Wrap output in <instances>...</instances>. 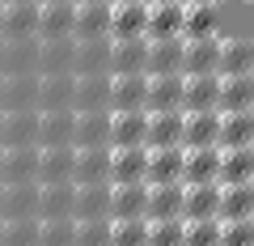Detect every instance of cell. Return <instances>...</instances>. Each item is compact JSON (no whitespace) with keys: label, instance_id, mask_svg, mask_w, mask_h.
<instances>
[{"label":"cell","instance_id":"cell-1","mask_svg":"<svg viewBox=\"0 0 254 246\" xmlns=\"http://www.w3.org/2000/svg\"><path fill=\"white\" fill-rule=\"evenodd\" d=\"M182 149H220V110H182Z\"/></svg>","mask_w":254,"mask_h":246},{"label":"cell","instance_id":"cell-2","mask_svg":"<svg viewBox=\"0 0 254 246\" xmlns=\"http://www.w3.org/2000/svg\"><path fill=\"white\" fill-rule=\"evenodd\" d=\"M38 110H0V149H34Z\"/></svg>","mask_w":254,"mask_h":246},{"label":"cell","instance_id":"cell-3","mask_svg":"<svg viewBox=\"0 0 254 246\" xmlns=\"http://www.w3.org/2000/svg\"><path fill=\"white\" fill-rule=\"evenodd\" d=\"M216 64H220V38H182V77H212Z\"/></svg>","mask_w":254,"mask_h":246},{"label":"cell","instance_id":"cell-4","mask_svg":"<svg viewBox=\"0 0 254 246\" xmlns=\"http://www.w3.org/2000/svg\"><path fill=\"white\" fill-rule=\"evenodd\" d=\"M72 110H38L34 149H72Z\"/></svg>","mask_w":254,"mask_h":246},{"label":"cell","instance_id":"cell-5","mask_svg":"<svg viewBox=\"0 0 254 246\" xmlns=\"http://www.w3.org/2000/svg\"><path fill=\"white\" fill-rule=\"evenodd\" d=\"M220 182H190L182 187V221H216Z\"/></svg>","mask_w":254,"mask_h":246},{"label":"cell","instance_id":"cell-6","mask_svg":"<svg viewBox=\"0 0 254 246\" xmlns=\"http://www.w3.org/2000/svg\"><path fill=\"white\" fill-rule=\"evenodd\" d=\"M72 149H110V110H85L72 119Z\"/></svg>","mask_w":254,"mask_h":246},{"label":"cell","instance_id":"cell-7","mask_svg":"<svg viewBox=\"0 0 254 246\" xmlns=\"http://www.w3.org/2000/svg\"><path fill=\"white\" fill-rule=\"evenodd\" d=\"M0 221H38V182H17L0 191Z\"/></svg>","mask_w":254,"mask_h":246},{"label":"cell","instance_id":"cell-8","mask_svg":"<svg viewBox=\"0 0 254 246\" xmlns=\"http://www.w3.org/2000/svg\"><path fill=\"white\" fill-rule=\"evenodd\" d=\"M144 110H110V149H144Z\"/></svg>","mask_w":254,"mask_h":246},{"label":"cell","instance_id":"cell-9","mask_svg":"<svg viewBox=\"0 0 254 246\" xmlns=\"http://www.w3.org/2000/svg\"><path fill=\"white\" fill-rule=\"evenodd\" d=\"M148 208V182H119L110 187V221H140Z\"/></svg>","mask_w":254,"mask_h":246},{"label":"cell","instance_id":"cell-10","mask_svg":"<svg viewBox=\"0 0 254 246\" xmlns=\"http://www.w3.org/2000/svg\"><path fill=\"white\" fill-rule=\"evenodd\" d=\"M38 4H0V43H26L34 38Z\"/></svg>","mask_w":254,"mask_h":246},{"label":"cell","instance_id":"cell-11","mask_svg":"<svg viewBox=\"0 0 254 246\" xmlns=\"http://www.w3.org/2000/svg\"><path fill=\"white\" fill-rule=\"evenodd\" d=\"M144 64H148V38L110 43V77H144Z\"/></svg>","mask_w":254,"mask_h":246},{"label":"cell","instance_id":"cell-12","mask_svg":"<svg viewBox=\"0 0 254 246\" xmlns=\"http://www.w3.org/2000/svg\"><path fill=\"white\" fill-rule=\"evenodd\" d=\"M144 149H182V110H157V115H148Z\"/></svg>","mask_w":254,"mask_h":246},{"label":"cell","instance_id":"cell-13","mask_svg":"<svg viewBox=\"0 0 254 246\" xmlns=\"http://www.w3.org/2000/svg\"><path fill=\"white\" fill-rule=\"evenodd\" d=\"M110 38V4H72V43Z\"/></svg>","mask_w":254,"mask_h":246},{"label":"cell","instance_id":"cell-14","mask_svg":"<svg viewBox=\"0 0 254 246\" xmlns=\"http://www.w3.org/2000/svg\"><path fill=\"white\" fill-rule=\"evenodd\" d=\"M216 221H254V182H220Z\"/></svg>","mask_w":254,"mask_h":246},{"label":"cell","instance_id":"cell-15","mask_svg":"<svg viewBox=\"0 0 254 246\" xmlns=\"http://www.w3.org/2000/svg\"><path fill=\"white\" fill-rule=\"evenodd\" d=\"M38 174V149H0V187L34 182Z\"/></svg>","mask_w":254,"mask_h":246},{"label":"cell","instance_id":"cell-16","mask_svg":"<svg viewBox=\"0 0 254 246\" xmlns=\"http://www.w3.org/2000/svg\"><path fill=\"white\" fill-rule=\"evenodd\" d=\"M72 187L110 182V149H72Z\"/></svg>","mask_w":254,"mask_h":246},{"label":"cell","instance_id":"cell-17","mask_svg":"<svg viewBox=\"0 0 254 246\" xmlns=\"http://www.w3.org/2000/svg\"><path fill=\"white\" fill-rule=\"evenodd\" d=\"M110 110V77H72V115Z\"/></svg>","mask_w":254,"mask_h":246},{"label":"cell","instance_id":"cell-18","mask_svg":"<svg viewBox=\"0 0 254 246\" xmlns=\"http://www.w3.org/2000/svg\"><path fill=\"white\" fill-rule=\"evenodd\" d=\"M72 77H110V38H89V43H76Z\"/></svg>","mask_w":254,"mask_h":246},{"label":"cell","instance_id":"cell-19","mask_svg":"<svg viewBox=\"0 0 254 246\" xmlns=\"http://www.w3.org/2000/svg\"><path fill=\"white\" fill-rule=\"evenodd\" d=\"M72 221H110V182H89V187H76Z\"/></svg>","mask_w":254,"mask_h":246},{"label":"cell","instance_id":"cell-20","mask_svg":"<svg viewBox=\"0 0 254 246\" xmlns=\"http://www.w3.org/2000/svg\"><path fill=\"white\" fill-rule=\"evenodd\" d=\"M182 110H220V77H182Z\"/></svg>","mask_w":254,"mask_h":246},{"label":"cell","instance_id":"cell-21","mask_svg":"<svg viewBox=\"0 0 254 246\" xmlns=\"http://www.w3.org/2000/svg\"><path fill=\"white\" fill-rule=\"evenodd\" d=\"M0 77H38V38L26 43H0Z\"/></svg>","mask_w":254,"mask_h":246},{"label":"cell","instance_id":"cell-22","mask_svg":"<svg viewBox=\"0 0 254 246\" xmlns=\"http://www.w3.org/2000/svg\"><path fill=\"white\" fill-rule=\"evenodd\" d=\"M72 200H76L72 182L38 187V221H72Z\"/></svg>","mask_w":254,"mask_h":246},{"label":"cell","instance_id":"cell-23","mask_svg":"<svg viewBox=\"0 0 254 246\" xmlns=\"http://www.w3.org/2000/svg\"><path fill=\"white\" fill-rule=\"evenodd\" d=\"M144 221H182V182H157V187H148Z\"/></svg>","mask_w":254,"mask_h":246},{"label":"cell","instance_id":"cell-24","mask_svg":"<svg viewBox=\"0 0 254 246\" xmlns=\"http://www.w3.org/2000/svg\"><path fill=\"white\" fill-rule=\"evenodd\" d=\"M220 149H182V187L190 182H216Z\"/></svg>","mask_w":254,"mask_h":246},{"label":"cell","instance_id":"cell-25","mask_svg":"<svg viewBox=\"0 0 254 246\" xmlns=\"http://www.w3.org/2000/svg\"><path fill=\"white\" fill-rule=\"evenodd\" d=\"M220 77H242V73H254V43L246 34L237 38H220V64H216Z\"/></svg>","mask_w":254,"mask_h":246},{"label":"cell","instance_id":"cell-26","mask_svg":"<svg viewBox=\"0 0 254 246\" xmlns=\"http://www.w3.org/2000/svg\"><path fill=\"white\" fill-rule=\"evenodd\" d=\"M0 110H38V77H0Z\"/></svg>","mask_w":254,"mask_h":246},{"label":"cell","instance_id":"cell-27","mask_svg":"<svg viewBox=\"0 0 254 246\" xmlns=\"http://www.w3.org/2000/svg\"><path fill=\"white\" fill-rule=\"evenodd\" d=\"M72 38H55V43H38V77H72Z\"/></svg>","mask_w":254,"mask_h":246},{"label":"cell","instance_id":"cell-28","mask_svg":"<svg viewBox=\"0 0 254 246\" xmlns=\"http://www.w3.org/2000/svg\"><path fill=\"white\" fill-rule=\"evenodd\" d=\"M148 21H144V38L161 43V38H182V4H144Z\"/></svg>","mask_w":254,"mask_h":246},{"label":"cell","instance_id":"cell-29","mask_svg":"<svg viewBox=\"0 0 254 246\" xmlns=\"http://www.w3.org/2000/svg\"><path fill=\"white\" fill-rule=\"evenodd\" d=\"M144 77H182V38H161V43H148Z\"/></svg>","mask_w":254,"mask_h":246},{"label":"cell","instance_id":"cell-30","mask_svg":"<svg viewBox=\"0 0 254 246\" xmlns=\"http://www.w3.org/2000/svg\"><path fill=\"white\" fill-rule=\"evenodd\" d=\"M38 43H55V38H72V4H38Z\"/></svg>","mask_w":254,"mask_h":246},{"label":"cell","instance_id":"cell-31","mask_svg":"<svg viewBox=\"0 0 254 246\" xmlns=\"http://www.w3.org/2000/svg\"><path fill=\"white\" fill-rule=\"evenodd\" d=\"M182 38H220L216 4H182Z\"/></svg>","mask_w":254,"mask_h":246},{"label":"cell","instance_id":"cell-32","mask_svg":"<svg viewBox=\"0 0 254 246\" xmlns=\"http://www.w3.org/2000/svg\"><path fill=\"white\" fill-rule=\"evenodd\" d=\"M144 21H148L144 4H110V43L144 38Z\"/></svg>","mask_w":254,"mask_h":246},{"label":"cell","instance_id":"cell-33","mask_svg":"<svg viewBox=\"0 0 254 246\" xmlns=\"http://www.w3.org/2000/svg\"><path fill=\"white\" fill-rule=\"evenodd\" d=\"M72 149H38V187H51V182H72Z\"/></svg>","mask_w":254,"mask_h":246},{"label":"cell","instance_id":"cell-34","mask_svg":"<svg viewBox=\"0 0 254 246\" xmlns=\"http://www.w3.org/2000/svg\"><path fill=\"white\" fill-rule=\"evenodd\" d=\"M148 149H110V187L119 182H144Z\"/></svg>","mask_w":254,"mask_h":246},{"label":"cell","instance_id":"cell-35","mask_svg":"<svg viewBox=\"0 0 254 246\" xmlns=\"http://www.w3.org/2000/svg\"><path fill=\"white\" fill-rule=\"evenodd\" d=\"M144 110H182V77H148L144 89Z\"/></svg>","mask_w":254,"mask_h":246},{"label":"cell","instance_id":"cell-36","mask_svg":"<svg viewBox=\"0 0 254 246\" xmlns=\"http://www.w3.org/2000/svg\"><path fill=\"white\" fill-rule=\"evenodd\" d=\"M144 182H182V149H148V165H144Z\"/></svg>","mask_w":254,"mask_h":246},{"label":"cell","instance_id":"cell-37","mask_svg":"<svg viewBox=\"0 0 254 246\" xmlns=\"http://www.w3.org/2000/svg\"><path fill=\"white\" fill-rule=\"evenodd\" d=\"M216 182H254V145L220 149V174Z\"/></svg>","mask_w":254,"mask_h":246},{"label":"cell","instance_id":"cell-38","mask_svg":"<svg viewBox=\"0 0 254 246\" xmlns=\"http://www.w3.org/2000/svg\"><path fill=\"white\" fill-rule=\"evenodd\" d=\"M254 145V110H220V149Z\"/></svg>","mask_w":254,"mask_h":246},{"label":"cell","instance_id":"cell-39","mask_svg":"<svg viewBox=\"0 0 254 246\" xmlns=\"http://www.w3.org/2000/svg\"><path fill=\"white\" fill-rule=\"evenodd\" d=\"M148 77H110V110H144Z\"/></svg>","mask_w":254,"mask_h":246},{"label":"cell","instance_id":"cell-40","mask_svg":"<svg viewBox=\"0 0 254 246\" xmlns=\"http://www.w3.org/2000/svg\"><path fill=\"white\" fill-rule=\"evenodd\" d=\"M220 110H254V73L220 77Z\"/></svg>","mask_w":254,"mask_h":246},{"label":"cell","instance_id":"cell-41","mask_svg":"<svg viewBox=\"0 0 254 246\" xmlns=\"http://www.w3.org/2000/svg\"><path fill=\"white\" fill-rule=\"evenodd\" d=\"M38 110H72V77H38Z\"/></svg>","mask_w":254,"mask_h":246},{"label":"cell","instance_id":"cell-42","mask_svg":"<svg viewBox=\"0 0 254 246\" xmlns=\"http://www.w3.org/2000/svg\"><path fill=\"white\" fill-rule=\"evenodd\" d=\"M148 242V221H110V246H144Z\"/></svg>","mask_w":254,"mask_h":246},{"label":"cell","instance_id":"cell-43","mask_svg":"<svg viewBox=\"0 0 254 246\" xmlns=\"http://www.w3.org/2000/svg\"><path fill=\"white\" fill-rule=\"evenodd\" d=\"M0 246H38V221H0Z\"/></svg>","mask_w":254,"mask_h":246},{"label":"cell","instance_id":"cell-44","mask_svg":"<svg viewBox=\"0 0 254 246\" xmlns=\"http://www.w3.org/2000/svg\"><path fill=\"white\" fill-rule=\"evenodd\" d=\"M220 221H182V246H216Z\"/></svg>","mask_w":254,"mask_h":246},{"label":"cell","instance_id":"cell-45","mask_svg":"<svg viewBox=\"0 0 254 246\" xmlns=\"http://www.w3.org/2000/svg\"><path fill=\"white\" fill-rule=\"evenodd\" d=\"M76 221H38V246H72Z\"/></svg>","mask_w":254,"mask_h":246},{"label":"cell","instance_id":"cell-46","mask_svg":"<svg viewBox=\"0 0 254 246\" xmlns=\"http://www.w3.org/2000/svg\"><path fill=\"white\" fill-rule=\"evenodd\" d=\"M72 246H110V221H76Z\"/></svg>","mask_w":254,"mask_h":246},{"label":"cell","instance_id":"cell-47","mask_svg":"<svg viewBox=\"0 0 254 246\" xmlns=\"http://www.w3.org/2000/svg\"><path fill=\"white\" fill-rule=\"evenodd\" d=\"M144 246H182V221H148Z\"/></svg>","mask_w":254,"mask_h":246},{"label":"cell","instance_id":"cell-48","mask_svg":"<svg viewBox=\"0 0 254 246\" xmlns=\"http://www.w3.org/2000/svg\"><path fill=\"white\" fill-rule=\"evenodd\" d=\"M216 246H254V221H220Z\"/></svg>","mask_w":254,"mask_h":246},{"label":"cell","instance_id":"cell-49","mask_svg":"<svg viewBox=\"0 0 254 246\" xmlns=\"http://www.w3.org/2000/svg\"><path fill=\"white\" fill-rule=\"evenodd\" d=\"M34 4H72V0H34Z\"/></svg>","mask_w":254,"mask_h":246},{"label":"cell","instance_id":"cell-50","mask_svg":"<svg viewBox=\"0 0 254 246\" xmlns=\"http://www.w3.org/2000/svg\"><path fill=\"white\" fill-rule=\"evenodd\" d=\"M182 4H220V0H182Z\"/></svg>","mask_w":254,"mask_h":246},{"label":"cell","instance_id":"cell-51","mask_svg":"<svg viewBox=\"0 0 254 246\" xmlns=\"http://www.w3.org/2000/svg\"><path fill=\"white\" fill-rule=\"evenodd\" d=\"M144 4H182V0H144Z\"/></svg>","mask_w":254,"mask_h":246},{"label":"cell","instance_id":"cell-52","mask_svg":"<svg viewBox=\"0 0 254 246\" xmlns=\"http://www.w3.org/2000/svg\"><path fill=\"white\" fill-rule=\"evenodd\" d=\"M72 4H110V0H72Z\"/></svg>","mask_w":254,"mask_h":246},{"label":"cell","instance_id":"cell-53","mask_svg":"<svg viewBox=\"0 0 254 246\" xmlns=\"http://www.w3.org/2000/svg\"><path fill=\"white\" fill-rule=\"evenodd\" d=\"M110 4H144V0H110Z\"/></svg>","mask_w":254,"mask_h":246},{"label":"cell","instance_id":"cell-54","mask_svg":"<svg viewBox=\"0 0 254 246\" xmlns=\"http://www.w3.org/2000/svg\"><path fill=\"white\" fill-rule=\"evenodd\" d=\"M0 4H34V0H0Z\"/></svg>","mask_w":254,"mask_h":246},{"label":"cell","instance_id":"cell-55","mask_svg":"<svg viewBox=\"0 0 254 246\" xmlns=\"http://www.w3.org/2000/svg\"><path fill=\"white\" fill-rule=\"evenodd\" d=\"M229 4H246V0H229Z\"/></svg>","mask_w":254,"mask_h":246},{"label":"cell","instance_id":"cell-56","mask_svg":"<svg viewBox=\"0 0 254 246\" xmlns=\"http://www.w3.org/2000/svg\"><path fill=\"white\" fill-rule=\"evenodd\" d=\"M0 191H4V187H0Z\"/></svg>","mask_w":254,"mask_h":246}]
</instances>
